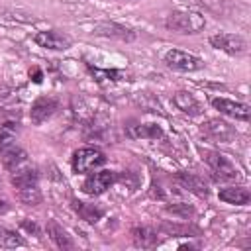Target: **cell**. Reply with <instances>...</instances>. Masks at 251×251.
<instances>
[{
    "label": "cell",
    "mask_w": 251,
    "mask_h": 251,
    "mask_svg": "<svg viewBox=\"0 0 251 251\" xmlns=\"http://www.w3.org/2000/svg\"><path fill=\"white\" fill-rule=\"evenodd\" d=\"M165 27L176 33H198L206 27V20L202 14L186 10V12H171L165 20Z\"/></svg>",
    "instance_id": "cell-1"
},
{
    "label": "cell",
    "mask_w": 251,
    "mask_h": 251,
    "mask_svg": "<svg viewBox=\"0 0 251 251\" xmlns=\"http://www.w3.org/2000/svg\"><path fill=\"white\" fill-rule=\"evenodd\" d=\"M204 161L208 163V167L212 169V173L218 180H239L241 178L239 169L226 155H222L218 151H206Z\"/></svg>",
    "instance_id": "cell-2"
},
{
    "label": "cell",
    "mask_w": 251,
    "mask_h": 251,
    "mask_svg": "<svg viewBox=\"0 0 251 251\" xmlns=\"http://www.w3.org/2000/svg\"><path fill=\"white\" fill-rule=\"evenodd\" d=\"M165 65L178 73H194L204 67V61L192 53H186L180 49H171L165 53Z\"/></svg>",
    "instance_id": "cell-3"
},
{
    "label": "cell",
    "mask_w": 251,
    "mask_h": 251,
    "mask_svg": "<svg viewBox=\"0 0 251 251\" xmlns=\"http://www.w3.org/2000/svg\"><path fill=\"white\" fill-rule=\"evenodd\" d=\"M106 163V157L100 149H94V147H82V149H76L75 155H73V171L82 175V173H88L96 167H102Z\"/></svg>",
    "instance_id": "cell-4"
},
{
    "label": "cell",
    "mask_w": 251,
    "mask_h": 251,
    "mask_svg": "<svg viewBox=\"0 0 251 251\" xmlns=\"http://www.w3.org/2000/svg\"><path fill=\"white\" fill-rule=\"evenodd\" d=\"M210 45L214 49H220L227 55H241L245 53L247 49V41L241 37V35H235V33H226V31H220V33H214L210 37Z\"/></svg>",
    "instance_id": "cell-5"
},
{
    "label": "cell",
    "mask_w": 251,
    "mask_h": 251,
    "mask_svg": "<svg viewBox=\"0 0 251 251\" xmlns=\"http://www.w3.org/2000/svg\"><path fill=\"white\" fill-rule=\"evenodd\" d=\"M210 104H212V108L218 110L220 114H226V116L235 118V120H241V122H247V120H249V114H251L249 104H245V102H235V100L222 98V96H212V98H210Z\"/></svg>",
    "instance_id": "cell-6"
},
{
    "label": "cell",
    "mask_w": 251,
    "mask_h": 251,
    "mask_svg": "<svg viewBox=\"0 0 251 251\" xmlns=\"http://www.w3.org/2000/svg\"><path fill=\"white\" fill-rule=\"evenodd\" d=\"M116 178H118V175L114 171H98V173H92L84 180L82 190L88 196H100V194H104L116 182Z\"/></svg>",
    "instance_id": "cell-7"
},
{
    "label": "cell",
    "mask_w": 251,
    "mask_h": 251,
    "mask_svg": "<svg viewBox=\"0 0 251 251\" xmlns=\"http://www.w3.org/2000/svg\"><path fill=\"white\" fill-rule=\"evenodd\" d=\"M200 129H202V133L208 135L210 139L222 141V143H229V141L235 137V129H233L227 122H224V120H220V118H210V120H206V122L200 126Z\"/></svg>",
    "instance_id": "cell-8"
},
{
    "label": "cell",
    "mask_w": 251,
    "mask_h": 251,
    "mask_svg": "<svg viewBox=\"0 0 251 251\" xmlns=\"http://www.w3.org/2000/svg\"><path fill=\"white\" fill-rule=\"evenodd\" d=\"M33 41L39 47L45 49H53V51H65L71 47V37L57 31V29H45V31H37L33 35Z\"/></svg>",
    "instance_id": "cell-9"
},
{
    "label": "cell",
    "mask_w": 251,
    "mask_h": 251,
    "mask_svg": "<svg viewBox=\"0 0 251 251\" xmlns=\"http://www.w3.org/2000/svg\"><path fill=\"white\" fill-rule=\"evenodd\" d=\"M57 106H59V102H57L55 98H51V96H39V98L31 104V110H29L31 122H33L35 126H41L43 122H47V120L55 114Z\"/></svg>",
    "instance_id": "cell-10"
},
{
    "label": "cell",
    "mask_w": 251,
    "mask_h": 251,
    "mask_svg": "<svg viewBox=\"0 0 251 251\" xmlns=\"http://www.w3.org/2000/svg\"><path fill=\"white\" fill-rule=\"evenodd\" d=\"M94 33L96 35H102V37H112V39H120V41H133L135 39V31L122 25V24H116V22H102L94 27Z\"/></svg>",
    "instance_id": "cell-11"
},
{
    "label": "cell",
    "mask_w": 251,
    "mask_h": 251,
    "mask_svg": "<svg viewBox=\"0 0 251 251\" xmlns=\"http://www.w3.org/2000/svg\"><path fill=\"white\" fill-rule=\"evenodd\" d=\"M10 180H12V186L16 190H24V188H33V186H39V176H37V171L31 167V165H25L14 173H10Z\"/></svg>",
    "instance_id": "cell-12"
},
{
    "label": "cell",
    "mask_w": 251,
    "mask_h": 251,
    "mask_svg": "<svg viewBox=\"0 0 251 251\" xmlns=\"http://www.w3.org/2000/svg\"><path fill=\"white\" fill-rule=\"evenodd\" d=\"M2 165L6 171L14 173L25 165H29L27 161V153L22 149V147H16V145H8L6 149H2Z\"/></svg>",
    "instance_id": "cell-13"
},
{
    "label": "cell",
    "mask_w": 251,
    "mask_h": 251,
    "mask_svg": "<svg viewBox=\"0 0 251 251\" xmlns=\"http://www.w3.org/2000/svg\"><path fill=\"white\" fill-rule=\"evenodd\" d=\"M173 102H175V106H176L182 114H186V116H200V114H202V104L194 98L192 92L180 90V92H176V94L173 96Z\"/></svg>",
    "instance_id": "cell-14"
},
{
    "label": "cell",
    "mask_w": 251,
    "mask_h": 251,
    "mask_svg": "<svg viewBox=\"0 0 251 251\" xmlns=\"http://www.w3.org/2000/svg\"><path fill=\"white\" fill-rule=\"evenodd\" d=\"M218 196H220L222 202L233 204V206H247L249 200H251V192L245 186H227V188H222L218 192Z\"/></svg>",
    "instance_id": "cell-15"
},
{
    "label": "cell",
    "mask_w": 251,
    "mask_h": 251,
    "mask_svg": "<svg viewBox=\"0 0 251 251\" xmlns=\"http://www.w3.org/2000/svg\"><path fill=\"white\" fill-rule=\"evenodd\" d=\"M47 235H49V239L55 243V247H59V249H63V251L75 249V241L71 239V235H69L55 220H49V222H47Z\"/></svg>",
    "instance_id": "cell-16"
},
{
    "label": "cell",
    "mask_w": 251,
    "mask_h": 251,
    "mask_svg": "<svg viewBox=\"0 0 251 251\" xmlns=\"http://www.w3.org/2000/svg\"><path fill=\"white\" fill-rule=\"evenodd\" d=\"M126 133L131 139H157L163 135V129L155 124H131L126 127Z\"/></svg>",
    "instance_id": "cell-17"
},
{
    "label": "cell",
    "mask_w": 251,
    "mask_h": 251,
    "mask_svg": "<svg viewBox=\"0 0 251 251\" xmlns=\"http://www.w3.org/2000/svg\"><path fill=\"white\" fill-rule=\"evenodd\" d=\"M131 239L137 247H143V249H149V247H155L159 241H157V231L149 226H135L131 229Z\"/></svg>",
    "instance_id": "cell-18"
},
{
    "label": "cell",
    "mask_w": 251,
    "mask_h": 251,
    "mask_svg": "<svg viewBox=\"0 0 251 251\" xmlns=\"http://www.w3.org/2000/svg\"><path fill=\"white\" fill-rule=\"evenodd\" d=\"M73 210H75L84 222H88V224H96V222L104 216V210H102V208H98V206H94V204H84V202H80V200H73Z\"/></svg>",
    "instance_id": "cell-19"
},
{
    "label": "cell",
    "mask_w": 251,
    "mask_h": 251,
    "mask_svg": "<svg viewBox=\"0 0 251 251\" xmlns=\"http://www.w3.org/2000/svg\"><path fill=\"white\" fill-rule=\"evenodd\" d=\"M176 180L180 182L182 188H186V190H190V192H194V194H198V196H208V188H206V184L202 182V178H198V176H194V175H190V173H180V175L176 176Z\"/></svg>",
    "instance_id": "cell-20"
},
{
    "label": "cell",
    "mask_w": 251,
    "mask_h": 251,
    "mask_svg": "<svg viewBox=\"0 0 251 251\" xmlns=\"http://www.w3.org/2000/svg\"><path fill=\"white\" fill-rule=\"evenodd\" d=\"M22 245H25V241L16 231L0 226V247L2 249H14V247H22Z\"/></svg>",
    "instance_id": "cell-21"
},
{
    "label": "cell",
    "mask_w": 251,
    "mask_h": 251,
    "mask_svg": "<svg viewBox=\"0 0 251 251\" xmlns=\"http://www.w3.org/2000/svg\"><path fill=\"white\" fill-rule=\"evenodd\" d=\"M16 131H18V124H14V122H6L0 126V151L6 149L8 145H12Z\"/></svg>",
    "instance_id": "cell-22"
},
{
    "label": "cell",
    "mask_w": 251,
    "mask_h": 251,
    "mask_svg": "<svg viewBox=\"0 0 251 251\" xmlns=\"http://www.w3.org/2000/svg\"><path fill=\"white\" fill-rule=\"evenodd\" d=\"M18 192V198L25 204V206H37L41 202V192H39V186H33V188H24V190H16Z\"/></svg>",
    "instance_id": "cell-23"
},
{
    "label": "cell",
    "mask_w": 251,
    "mask_h": 251,
    "mask_svg": "<svg viewBox=\"0 0 251 251\" xmlns=\"http://www.w3.org/2000/svg\"><path fill=\"white\" fill-rule=\"evenodd\" d=\"M88 71L94 75V78L96 80H120V76H122V73L120 71H100V69H94L92 65H88Z\"/></svg>",
    "instance_id": "cell-24"
},
{
    "label": "cell",
    "mask_w": 251,
    "mask_h": 251,
    "mask_svg": "<svg viewBox=\"0 0 251 251\" xmlns=\"http://www.w3.org/2000/svg\"><path fill=\"white\" fill-rule=\"evenodd\" d=\"M161 229L167 231V233H171V235H186V237H188V235L192 233L190 227H180V226H175V224H173V226H171V224H165Z\"/></svg>",
    "instance_id": "cell-25"
},
{
    "label": "cell",
    "mask_w": 251,
    "mask_h": 251,
    "mask_svg": "<svg viewBox=\"0 0 251 251\" xmlns=\"http://www.w3.org/2000/svg\"><path fill=\"white\" fill-rule=\"evenodd\" d=\"M167 212H171V214H175V216H180V218H188L194 210H192L188 204H182V208H180L178 204H175V206H167Z\"/></svg>",
    "instance_id": "cell-26"
},
{
    "label": "cell",
    "mask_w": 251,
    "mask_h": 251,
    "mask_svg": "<svg viewBox=\"0 0 251 251\" xmlns=\"http://www.w3.org/2000/svg\"><path fill=\"white\" fill-rule=\"evenodd\" d=\"M22 227H25V229H27V231H33V233H35V235H37V233H39V229H37V226H35V224H33V222H31V224H29V222H27V220H24V222H22Z\"/></svg>",
    "instance_id": "cell-27"
},
{
    "label": "cell",
    "mask_w": 251,
    "mask_h": 251,
    "mask_svg": "<svg viewBox=\"0 0 251 251\" xmlns=\"http://www.w3.org/2000/svg\"><path fill=\"white\" fill-rule=\"evenodd\" d=\"M29 73H33V82H41V78H43V73H41L39 69H33V71H29Z\"/></svg>",
    "instance_id": "cell-28"
},
{
    "label": "cell",
    "mask_w": 251,
    "mask_h": 251,
    "mask_svg": "<svg viewBox=\"0 0 251 251\" xmlns=\"http://www.w3.org/2000/svg\"><path fill=\"white\" fill-rule=\"evenodd\" d=\"M124 2H135V0H124Z\"/></svg>",
    "instance_id": "cell-29"
}]
</instances>
